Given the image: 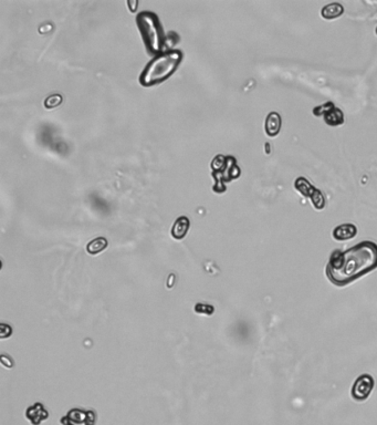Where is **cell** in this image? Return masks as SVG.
I'll return each mask as SVG.
<instances>
[{
    "mask_svg": "<svg viewBox=\"0 0 377 425\" xmlns=\"http://www.w3.org/2000/svg\"><path fill=\"white\" fill-rule=\"evenodd\" d=\"M377 268V244L362 242L345 251L334 250L331 254L325 274L338 287L352 283Z\"/></svg>",
    "mask_w": 377,
    "mask_h": 425,
    "instance_id": "obj_1",
    "label": "cell"
},
{
    "mask_svg": "<svg viewBox=\"0 0 377 425\" xmlns=\"http://www.w3.org/2000/svg\"><path fill=\"white\" fill-rule=\"evenodd\" d=\"M183 53L179 50H168L154 57L139 75V82L144 87H152L167 80L178 69Z\"/></svg>",
    "mask_w": 377,
    "mask_h": 425,
    "instance_id": "obj_2",
    "label": "cell"
},
{
    "mask_svg": "<svg viewBox=\"0 0 377 425\" xmlns=\"http://www.w3.org/2000/svg\"><path fill=\"white\" fill-rule=\"evenodd\" d=\"M136 25L140 33V37L147 51L153 54L162 53L164 46V34H163L160 19L152 11H143L136 17Z\"/></svg>",
    "mask_w": 377,
    "mask_h": 425,
    "instance_id": "obj_3",
    "label": "cell"
},
{
    "mask_svg": "<svg viewBox=\"0 0 377 425\" xmlns=\"http://www.w3.org/2000/svg\"><path fill=\"white\" fill-rule=\"evenodd\" d=\"M294 188L298 189L303 196L310 198L313 206H314L317 211H322L325 207V198L323 196V193H322L320 189L313 186L306 177L300 176V177L295 179Z\"/></svg>",
    "mask_w": 377,
    "mask_h": 425,
    "instance_id": "obj_4",
    "label": "cell"
},
{
    "mask_svg": "<svg viewBox=\"0 0 377 425\" xmlns=\"http://www.w3.org/2000/svg\"><path fill=\"white\" fill-rule=\"evenodd\" d=\"M375 381L372 375H360L352 387V397L355 401H365L373 391Z\"/></svg>",
    "mask_w": 377,
    "mask_h": 425,
    "instance_id": "obj_5",
    "label": "cell"
},
{
    "mask_svg": "<svg viewBox=\"0 0 377 425\" xmlns=\"http://www.w3.org/2000/svg\"><path fill=\"white\" fill-rule=\"evenodd\" d=\"M281 126H282V119L278 112H270L267 115L265 130L268 137L274 138L280 133Z\"/></svg>",
    "mask_w": 377,
    "mask_h": 425,
    "instance_id": "obj_6",
    "label": "cell"
},
{
    "mask_svg": "<svg viewBox=\"0 0 377 425\" xmlns=\"http://www.w3.org/2000/svg\"><path fill=\"white\" fill-rule=\"evenodd\" d=\"M333 238L338 242L349 241L357 235V227L353 224H342L333 230Z\"/></svg>",
    "mask_w": 377,
    "mask_h": 425,
    "instance_id": "obj_7",
    "label": "cell"
},
{
    "mask_svg": "<svg viewBox=\"0 0 377 425\" xmlns=\"http://www.w3.org/2000/svg\"><path fill=\"white\" fill-rule=\"evenodd\" d=\"M189 219L186 216H180L179 218H177L176 221L172 225L171 228V236L174 237L175 239H184L186 235L188 233L189 229Z\"/></svg>",
    "mask_w": 377,
    "mask_h": 425,
    "instance_id": "obj_8",
    "label": "cell"
},
{
    "mask_svg": "<svg viewBox=\"0 0 377 425\" xmlns=\"http://www.w3.org/2000/svg\"><path fill=\"white\" fill-rule=\"evenodd\" d=\"M344 13V7L339 2L329 3L322 8L321 16L325 20H334L338 19Z\"/></svg>",
    "mask_w": 377,
    "mask_h": 425,
    "instance_id": "obj_9",
    "label": "cell"
},
{
    "mask_svg": "<svg viewBox=\"0 0 377 425\" xmlns=\"http://www.w3.org/2000/svg\"><path fill=\"white\" fill-rule=\"evenodd\" d=\"M324 122L329 126H339L344 124V113L341 111V108L339 107H334L333 110L329 111L328 113H325L323 115Z\"/></svg>",
    "mask_w": 377,
    "mask_h": 425,
    "instance_id": "obj_10",
    "label": "cell"
},
{
    "mask_svg": "<svg viewBox=\"0 0 377 425\" xmlns=\"http://www.w3.org/2000/svg\"><path fill=\"white\" fill-rule=\"evenodd\" d=\"M107 247V241L104 237H98L91 241L86 245V250L91 255H97L103 251Z\"/></svg>",
    "mask_w": 377,
    "mask_h": 425,
    "instance_id": "obj_11",
    "label": "cell"
},
{
    "mask_svg": "<svg viewBox=\"0 0 377 425\" xmlns=\"http://www.w3.org/2000/svg\"><path fill=\"white\" fill-rule=\"evenodd\" d=\"M334 107H335L334 103L326 102V103H324V105L319 106L313 108V114H314L315 116H322V115H324L325 113H328L329 111L333 110Z\"/></svg>",
    "mask_w": 377,
    "mask_h": 425,
    "instance_id": "obj_12",
    "label": "cell"
},
{
    "mask_svg": "<svg viewBox=\"0 0 377 425\" xmlns=\"http://www.w3.org/2000/svg\"><path fill=\"white\" fill-rule=\"evenodd\" d=\"M219 159H220V157H219V156H217L216 159H215V161H216V162H218V163H220ZM216 162H215V163H216ZM226 162H227V159H226V157H222V160H221V165H219L218 167H216L215 170H219V169H221V167H224V164H225Z\"/></svg>",
    "mask_w": 377,
    "mask_h": 425,
    "instance_id": "obj_13",
    "label": "cell"
},
{
    "mask_svg": "<svg viewBox=\"0 0 377 425\" xmlns=\"http://www.w3.org/2000/svg\"><path fill=\"white\" fill-rule=\"evenodd\" d=\"M127 3H129V6H131V7H130L131 11H135V10H136V8H137V4H138V2H137V1H135V3H134V4H132V2H131V1H129Z\"/></svg>",
    "mask_w": 377,
    "mask_h": 425,
    "instance_id": "obj_14",
    "label": "cell"
},
{
    "mask_svg": "<svg viewBox=\"0 0 377 425\" xmlns=\"http://www.w3.org/2000/svg\"><path fill=\"white\" fill-rule=\"evenodd\" d=\"M375 33H376V35H377V27H376V29H375Z\"/></svg>",
    "mask_w": 377,
    "mask_h": 425,
    "instance_id": "obj_15",
    "label": "cell"
}]
</instances>
